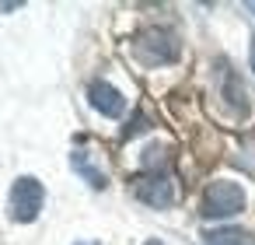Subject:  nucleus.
<instances>
[{"instance_id":"obj_12","label":"nucleus","mask_w":255,"mask_h":245,"mask_svg":"<svg viewBox=\"0 0 255 245\" xmlns=\"http://www.w3.org/2000/svg\"><path fill=\"white\" fill-rule=\"evenodd\" d=\"M245 7H248V11H252V14H255V0H248V4H245Z\"/></svg>"},{"instance_id":"obj_7","label":"nucleus","mask_w":255,"mask_h":245,"mask_svg":"<svg viewBox=\"0 0 255 245\" xmlns=\"http://www.w3.org/2000/svg\"><path fill=\"white\" fill-rule=\"evenodd\" d=\"M220 77H224V88H220V98L234 109V112H248V95H245V88H241V81L224 67L220 70Z\"/></svg>"},{"instance_id":"obj_5","label":"nucleus","mask_w":255,"mask_h":245,"mask_svg":"<svg viewBox=\"0 0 255 245\" xmlns=\"http://www.w3.org/2000/svg\"><path fill=\"white\" fill-rule=\"evenodd\" d=\"M88 102H91L95 112H102V116H109V119H119V116L126 112V98H123V91L112 88L109 81H91V88H88Z\"/></svg>"},{"instance_id":"obj_9","label":"nucleus","mask_w":255,"mask_h":245,"mask_svg":"<svg viewBox=\"0 0 255 245\" xmlns=\"http://www.w3.org/2000/svg\"><path fill=\"white\" fill-rule=\"evenodd\" d=\"M164 165H168V147H164V144L143 147V168H147V172H164Z\"/></svg>"},{"instance_id":"obj_1","label":"nucleus","mask_w":255,"mask_h":245,"mask_svg":"<svg viewBox=\"0 0 255 245\" xmlns=\"http://www.w3.org/2000/svg\"><path fill=\"white\" fill-rule=\"evenodd\" d=\"M248 196L241 189V182H231V179H213L206 189H203V200H199V217L203 221H227V217H238L245 210Z\"/></svg>"},{"instance_id":"obj_2","label":"nucleus","mask_w":255,"mask_h":245,"mask_svg":"<svg viewBox=\"0 0 255 245\" xmlns=\"http://www.w3.org/2000/svg\"><path fill=\"white\" fill-rule=\"evenodd\" d=\"M133 56L143 63V67H164V63H175L182 56V42L171 28H143L136 39H133Z\"/></svg>"},{"instance_id":"obj_14","label":"nucleus","mask_w":255,"mask_h":245,"mask_svg":"<svg viewBox=\"0 0 255 245\" xmlns=\"http://www.w3.org/2000/svg\"><path fill=\"white\" fill-rule=\"evenodd\" d=\"M77 245H98V242H77Z\"/></svg>"},{"instance_id":"obj_13","label":"nucleus","mask_w":255,"mask_h":245,"mask_svg":"<svg viewBox=\"0 0 255 245\" xmlns=\"http://www.w3.org/2000/svg\"><path fill=\"white\" fill-rule=\"evenodd\" d=\"M147 245H161V242H157V238H150V242H147Z\"/></svg>"},{"instance_id":"obj_11","label":"nucleus","mask_w":255,"mask_h":245,"mask_svg":"<svg viewBox=\"0 0 255 245\" xmlns=\"http://www.w3.org/2000/svg\"><path fill=\"white\" fill-rule=\"evenodd\" d=\"M248 67H252V74H255V35L248 39Z\"/></svg>"},{"instance_id":"obj_8","label":"nucleus","mask_w":255,"mask_h":245,"mask_svg":"<svg viewBox=\"0 0 255 245\" xmlns=\"http://www.w3.org/2000/svg\"><path fill=\"white\" fill-rule=\"evenodd\" d=\"M203 245H252V235L241 228H217L203 235Z\"/></svg>"},{"instance_id":"obj_6","label":"nucleus","mask_w":255,"mask_h":245,"mask_svg":"<svg viewBox=\"0 0 255 245\" xmlns=\"http://www.w3.org/2000/svg\"><path fill=\"white\" fill-rule=\"evenodd\" d=\"M70 165H74V172H77L91 189H105V186H109L105 168H98V165L91 161V154H88V151H74V154H70Z\"/></svg>"},{"instance_id":"obj_3","label":"nucleus","mask_w":255,"mask_h":245,"mask_svg":"<svg viewBox=\"0 0 255 245\" xmlns=\"http://www.w3.org/2000/svg\"><path fill=\"white\" fill-rule=\"evenodd\" d=\"M42 203H46V189L35 175L14 179V186H11V217L18 224H32L42 214Z\"/></svg>"},{"instance_id":"obj_10","label":"nucleus","mask_w":255,"mask_h":245,"mask_svg":"<svg viewBox=\"0 0 255 245\" xmlns=\"http://www.w3.org/2000/svg\"><path fill=\"white\" fill-rule=\"evenodd\" d=\"M147 126H150V119H147L143 112H136V116H133V119L126 123V130H123V140H129V137H136V133H143Z\"/></svg>"},{"instance_id":"obj_4","label":"nucleus","mask_w":255,"mask_h":245,"mask_svg":"<svg viewBox=\"0 0 255 245\" xmlns=\"http://www.w3.org/2000/svg\"><path fill=\"white\" fill-rule=\"evenodd\" d=\"M133 196L140 203H147V207H157V210L171 207L175 203V189H171L168 172H143V175H136L133 179Z\"/></svg>"}]
</instances>
